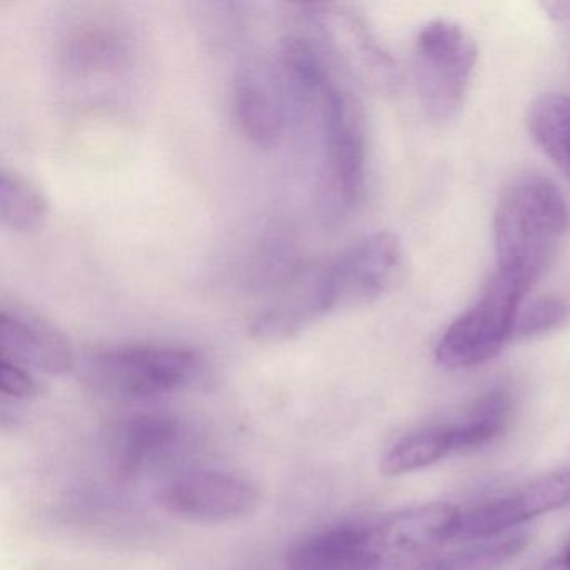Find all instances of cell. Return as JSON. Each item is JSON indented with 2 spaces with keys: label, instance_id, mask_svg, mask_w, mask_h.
<instances>
[{
  "label": "cell",
  "instance_id": "obj_17",
  "mask_svg": "<svg viewBox=\"0 0 570 570\" xmlns=\"http://www.w3.org/2000/svg\"><path fill=\"white\" fill-rule=\"evenodd\" d=\"M46 196L24 176L9 169L0 173V222L16 233L41 228L48 218Z\"/></svg>",
  "mask_w": 570,
  "mask_h": 570
},
{
  "label": "cell",
  "instance_id": "obj_3",
  "mask_svg": "<svg viewBox=\"0 0 570 570\" xmlns=\"http://www.w3.org/2000/svg\"><path fill=\"white\" fill-rule=\"evenodd\" d=\"M532 289L495 272L476 302L453 320L435 348L436 362L449 370L475 368L495 358L513 342L517 320Z\"/></svg>",
  "mask_w": 570,
  "mask_h": 570
},
{
  "label": "cell",
  "instance_id": "obj_6",
  "mask_svg": "<svg viewBox=\"0 0 570 570\" xmlns=\"http://www.w3.org/2000/svg\"><path fill=\"white\" fill-rule=\"evenodd\" d=\"M199 365V356L181 346L126 345L98 353L89 376L111 395L146 400L185 389L198 376Z\"/></svg>",
  "mask_w": 570,
  "mask_h": 570
},
{
  "label": "cell",
  "instance_id": "obj_19",
  "mask_svg": "<svg viewBox=\"0 0 570 570\" xmlns=\"http://www.w3.org/2000/svg\"><path fill=\"white\" fill-rule=\"evenodd\" d=\"M0 390L14 400H31L41 393V385L31 370L0 358Z\"/></svg>",
  "mask_w": 570,
  "mask_h": 570
},
{
  "label": "cell",
  "instance_id": "obj_18",
  "mask_svg": "<svg viewBox=\"0 0 570 570\" xmlns=\"http://www.w3.org/2000/svg\"><path fill=\"white\" fill-rule=\"evenodd\" d=\"M570 318V305L557 296H543L527 305L517 320L513 342L547 335L566 325Z\"/></svg>",
  "mask_w": 570,
  "mask_h": 570
},
{
  "label": "cell",
  "instance_id": "obj_13",
  "mask_svg": "<svg viewBox=\"0 0 570 570\" xmlns=\"http://www.w3.org/2000/svg\"><path fill=\"white\" fill-rule=\"evenodd\" d=\"M512 410L513 400L509 390H490L480 396L459 422L450 423L453 455L473 452L499 439L509 426Z\"/></svg>",
  "mask_w": 570,
  "mask_h": 570
},
{
  "label": "cell",
  "instance_id": "obj_10",
  "mask_svg": "<svg viewBox=\"0 0 570 570\" xmlns=\"http://www.w3.org/2000/svg\"><path fill=\"white\" fill-rule=\"evenodd\" d=\"M0 358L46 375H65L75 366V352L61 332L45 320L2 308Z\"/></svg>",
  "mask_w": 570,
  "mask_h": 570
},
{
  "label": "cell",
  "instance_id": "obj_14",
  "mask_svg": "<svg viewBox=\"0 0 570 570\" xmlns=\"http://www.w3.org/2000/svg\"><path fill=\"white\" fill-rule=\"evenodd\" d=\"M527 126L540 149L570 181V96H539L530 105Z\"/></svg>",
  "mask_w": 570,
  "mask_h": 570
},
{
  "label": "cell",
  "instance_id": "obj_9",
  "mask_svg": "<svg viewBox=\"0 0 570 570\" xmlns=\"http://www.w3.org/2000/svg\"><path fill=\"white\" fill-rule=\"evenodd\" d=\"M567 505H570V469H560L499 499L460 510L453 540L476 542L493 539L535 517L556 512Z\"/></svg>",
  "mask_w": 570,
  "mask_h": 570
},
{
  "label": "cell",
  "instance_id": "obj_8",
  "mask_svg": "<svg viewBox=\"0 0 570 570\" xmlns=\"http://www.w3.org/2000/svg\"><path fill=\"white\" fill-rule=\"evenodd\" d=\"M158 502L166 512L195 522L223 523L243 519L262 503L253 480L239 473L193 469L178 473L159 489Z\"/></svg>",
  "mask_w": 570,
  "mask_h": 570
},
{
  "label": "cell",
  "instance_id": "obj_7",
  "mask_svg": "<svg viewBox=\"0 0 570 570\" xmlns=\"http://www.w3.org/2000/svg\"><path fill=\"white\" fill-rule=\"evenodd\" d=\"M288 570H410L386 515L343 522L299 540L286 557Z\"/></svg>",
  "mask_w": 570,
  "mask_h": 570
},
{
  "label": "cell",
  "instance_id": "obj_12",
  "mask_svg": "<svg viewBox=\"0 0 570 570\" xmlns=\"http://www.w3.org/2000/svg\"><path fill=\"white\" fill-rule=\"evenodd\" d=\"M183 425L175 416L148 413L135 416L122 429L116 450V466L121 479L132 480L168 456L179 445Z\"/></svg>",
  "mask_w": 570,
  "mask_h": 570
},
{
  "label": "cell",
  "instance_id": "obj_4",
  "mask_svg": "<svg viewBox=\"0 0 570 570\" xmlns=\"http://www.w3.org/2000/svg\"><path fill=\"white\" fill-rule=\"evenodd\" d=\"M308 98L318 102L325 139L326 196L335 215L358 205L366 179V138L362 112L332 69L316 82Z\"/></svg>",
  "mask_w": 570,
  "mask_h": 570
},
{
  "label": "cell",
  "instance_id": "obj_2",
  "mask_svg": "<svg viewBox=\"0 0 570 570\" xmlns=\"http://www.w3.org/2000/svg\"><path fill=\"white\" fill-rule=\"evenodd\" d=\"M403 272V248L392 233L360 239L338 258L318 266L298 283L309 323L370 305L395 286Z\"/></svg>",
  "mask_w": 570,
  "mask_h": 570
},
{
  "label": "cell",
  "instance_id": "obj_20",
  "mask_svg": "<svg viewBox=\"0 0 570 570\" xmlns=\"http://www.w3.org/2000/svg\"><path fill=\"white\" fill-rule=\"evenodd\" d=\"M532 570H570V540L556 556L540 562Z\"/></svg>",
  "mask_w": 570,
  "mask_h": 570
},
{
  "label": "cell",
  "instance_id": "obj_15",
  "mask_svg": "<svg viewBox=\"0 0 570 570\" xmlns=\"http://www.w3.org/2000/svg\"><path fill=\"white\" fill-rule=\"evenodd\" d=\"M453 455V435L450 423L425 426L400 436L383 453L380 469L385 475L400 476L426 469Z\"/></svg>",
  "mask_w": 570,
  "mask_h": 570
},
{
  "label": "cell",
  "instance_id": "obj_11",
  "mask_svg": "<svg viewBox=\"0 0 570 570\" xmlns=\"http://www.w3.org/2000/svg\"><path fill=\"white\" fill-rule=\"evenodd\" d=\"M233 115L243 136L262 148L275 145L285 129L282 96L275 82L259 71H245L236 79Z\"/></svg>",
  "mask_w": 570,
  "mask_h": 570
},
{
  "label": "cell",
  "instance_id": "obj_1",
  "mask_svg": "<svg viewBox=\"0 0 570 570\" xmlns=\"http://www.w3.org/2000/svg\"><path fill=\"white\" fill-rule=\"evenodd\" d=\"M569 223L566 199L546 176L507 186L493 219L497 272L532 289L556 258Z\"/></svg>",
  "mask_w": 570,
  "mask_h": 570
},
{
  "label": "cell",
  "instance_id": "obj_16",
  "mask_svg": "<svg viewBox=\"0 0 570 570\" xmlns=\"http://www.w3.org/2000/svg\"><path fill=\"white\" fill-rule=\"evenodd\" d=\"M530 539L529 532H517L476 540L453 552L435 553L416 570H503L519 559Z\"/></svg>",
  "mask_w": 570,
  "mask_h": 570
},
{
  "label": "cell",
  "instance_id": "obj_5",
  "mask_svg": "<svg viewBox=\"0 0 570 570\" xmlns=\"http://www.w3.org/2000/svg\"><path fill=\"white\" fill-rule=\"evenodd\" d=\"M416 91L433 121H449L465 101L476 66L472 36L453 21L433 19L415 39Z\"/></svg>",
  "mask_w": 570,
  "mask_h": 570
}]
</instances>
